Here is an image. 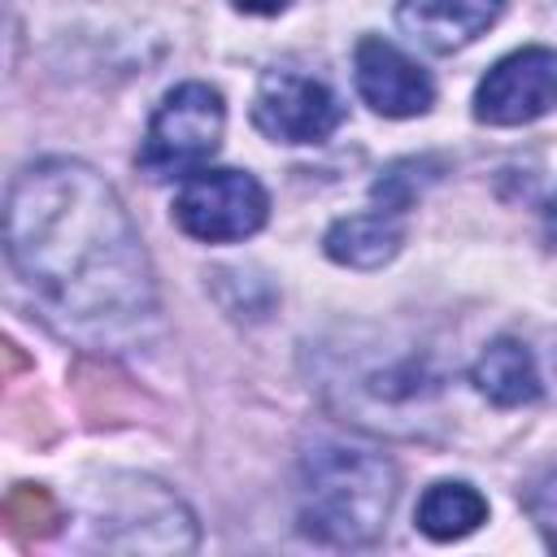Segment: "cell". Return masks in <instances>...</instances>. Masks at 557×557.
Instances as JSON below:
<instances>
[{"label":"cell","mask_w":557,"mask_h":557,"mask_svg":"<svg viewBox=\"0 0 557 557\" xmlns=\"http://www.w3.org/2000/svg\"><path fill=\"white\" fill-rule=\"evenodd\" d=\"M500 9L505 0H400L396 22L413 44L431 52H457L474 44L500 17Z\"/></svg>","instance_id":"obj_10"},{"label":"cell","mask_w":557,"mask_h":557,"mask_svg":"<svg viewBox=\"0 0 557 557\" xmlns=\"http://www.w3.org/2000/svg\"><path fill=\"white\" fill-rule=\"evenodd\" d=\"M557 109V48H518L474 87V117L487 126H527Z\"/></svg>","instance_id":"obj_7"},{"label":"cell","mask_w":557,"mask_h":557,"mask_svg":"<svg viewBox=\"0 0 557 557\" xmlns=\"http://www.w3.org/2000/svg\"><path fill=\"white\" fill-rule=\"evenodd\" d=\"M470 383L500 409H518V405H531L540 392H544V379H540V366L531 357V348L513 335H500L492 339L474 370H470Z\"/></svg>","instance_id":"obj_12"},{"label":"cell","mask_w":557,"mask_h":557,"mask_svg":"<svg viewBox=\"0 0 557 557\" xmlns=\"http://www.w3.org/2000/svg\"><path fill=\"white\" fill-rule=\"evenodd\" d=\"M544 226H548V244L557 248V196L548 200V213H544Z\"/></svg>","instance_id":"obj_15"},{"label":"cell","mask_w":557,"mask_h":557,"mask_svg":"<svg viewBox=\"0 0 557 557\" xmlns=\"http://www.w3.org/2000/svg\"><path fill=\"white\" fill-rule=\"evenodd\" d=\"M252 122L278 144H322L339 131L344 104L322 78L300 70H265L252 96Z\"/></svg>","instance_id":"obj_6"},{"label":"cell","mask_w":557,"mask_h":557,"mask_svg":"<svg viewBox=\"0 0 557 557\" xmlns=\"http://www.w3.org/2000/svg\"><path fill=\"white\" fill-rule=\"evenodd\" d=\"M339 387L352 392L348 405H352V409L361 405V409L370 413V422L392 426V431H409L405 422H413V413L426 409V405L440 396L444 379H440L431 352L409 348V352H392L387 361L370 357V361H366L348 383H339ZM348 405H344V409H348Z\"/></svg>","instance_id":"obj_8"},{"label":"cell","mask_w":557,"mask_h":557,"mask_svg":"<svg viewBox=\"0 0 557 557\" xmlns=\"http://www.w3.org/2000/svg\"><path fill=\"white\" fill-rule=\"evenodd\" d=\"M352 78H357L361 100L383 117H418V113H426L435 104L431 74L413 57H405L396 44H387L379 35H366L357 44Z\"/></svg>","instance_id":"obj_9"},{"label":"cell","mask_w":557,"mask_h":557,"mask_svg":"<svg viewBox=\"0 0 557 557\" xmlns=\"http://www.w3.org/2000/svg\"><path fill=\"white\" fill-rule=\"evenodd\" d=\"M222 126H226V104L209 83H183L174 87L139 144V170L157 183L165 178H191L196 170L209 165V157L222 144Z\"/></svg>","instance_id":"obj_4"},{"label":"cell","mask_w":557,"mask_h":557,"mask_svg":"<svg viewBox=\"0 0 557 557\" xmlns=\"http://www.w3.org/2000/svg\"><path fill=\"white\" fill-rule=\"evenodd\" d=\"M396 505V466L357 444H318L300 457V531L331 548H366L383 535Z\"/></svg>","instance_id":"obj_2"},{"label":"cell","mask_w":557,"mask_h":557,"mask_svg":"<svg viewBox=\"0 0 557 557\" xmlns=\"http://www.w3.org/2000/svg\"><path fill=\"white\" fill-rule=\"evenodd\" d=\"M270 196L244 170H196L174 196V222L205 244H235L265 226Z\"/></svg>","instance_id":"obj_5"},{"label":"cell","mask_w":557,"mask_h":557,"mask_svg":"<svg viewBox=\"0 0 557 557\" xmlns=\"http://www.w3.org/2000/svg\"><path fill=\"white\" fill-rule=\"evenodd\" d=\"M405 244V218L396 209H370V213H348L339 222H331L322 248L331 261L348 265V270H379L383 261H392Z\"/></svg>","instance_id":"obj_11"},{"label":"cell","mask_w":557,"mask_h":557,"mask_svg":"<svg viewBox=\"0 0 557 557\" xmlns=\"http://www.w3.org/2000/svg\"><path fill=\"white\" fill-rule=\"evenodd\" d=\"M235 9L239 13H278V9H287V0H235Z\"/></svg>","instance_id":"obj_14"},{"label":"cell","mask_w":557,"mask_h":557,"mask_svg":"<svg viewBox=\"0 0 557 557\" xmlns=\"http://www.w3.org/2000/svg\"><path fill=\"white\" fill-rule=\"evenodd\" d=\"M83 522L91 527L87 548L187 553L196 544V527L183 500L144 474H109L100 487H87Z\"/></svg>","instance_id":"obj_3"},{"label":"cell","mask_w":557,"mask_h":557,"mask_svg":"<svg viewBox=\"0 0 557 557\" xmlns=\"http://www.w3.org/2000/svg\"><path fill=\"white\" fill-rule=\"evenodd\" d=\"M9 261L44 318L104 352L139 348L157 326V274L144 239L109 187L83 161L48 157L9 183Z\"/></svg>","instance_id":"obj_1"},{"label":"cell","mask_w":557,"mask_h":557,"mask_svg":"<svg viewBox=\"0 0 557 557\" xmlns=\"http://www.w3.org/2000/svg\"><path fill=\"white\" fill-rule=\"evenodd\" d=\"M487 522V500L461 483V479H444V483H431L418 500V531L426 540H461L470 531H479Z\"/></svg>","instance_id":"obj_13"},{"label":"cell","mask_w":557,"mask_h":557,"mask_svg":"<svg viewBox=\"0 0 557 557\" xmlns=\"http://www.w3.org/2000/svg\"><path fill=\"white\" fill-rule=\"evenodd\" d=\"M548 383H553V392H557V344H553V352H548Z\"/></svg>","instance_id":"obj_16"}]
</instances>
